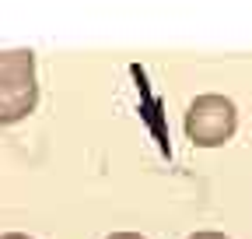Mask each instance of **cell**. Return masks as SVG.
<instances>
[{
    "mask_svg": "<svg viewBox=\"0 0 252 239\" xmlns=\"http://www.w3.org/2000/svg\"><path fill=\"white\" fill-rule=\"evenodd\" d=\"M105 239H147V236H140V232H109Z\"/></svg>",
    "mask_w": 252,
    "mask_h": 239,
    "instance_id": "4",
    "label": "cell"
},
{
    "mask_svg": "<svg viewBox=\"0 0 252 239\" xmlns=\"http://www.w3.org/2000/svg\"><path fill=\"white\" fill-rule=\"evenodd\" d=\"M186 239H231V236H224V232H214V229H200V232L186 236Z\"/></svg>",
    "mask_w": 252,
    "mask_h": 239,
    "instance_id": "3",
    "label": "cell"
},
{
    "mask_svg": "<svg viewBox=\"0 0 252 239\" xmlns=\"http://www.w3.org/2000/svg\"><path fill=\"white\" fill-rule=\"evenodd\" d=\"M39 106V71L32 49H0V127L28 120Z\"/></svg>",
    "mask_w": 252,
    "mask_h": 239,
    "instance_id": "1",
    "label": "cell"
},
{
    "mask_svg": "<svg viewBox=\"0 0 252 239\" xmlns=\"http://www.w3.org/2000/svg\"><path fill=\"white\" fill-rule=\"evenodd\" d=\"M0 239H32V236H25V232H4Z\"/></svg>",
    "mask_w": 252,
    "mask_h": 239,
    "instance_id": "5",
    "label": "cell"
},
{
    "mask_svg": "<svg viewBox=\"0 0 252 239\" xmlns=\"http://www.w3.org/2000/svg\"><path fill=\"white\" fill-rule=\"evenodd\" d=\"M186 137L196 148H224L238 130V106L228 95L203 92L186 109Z\"/></svg>",
    "mask_w": 252,
    "mask_h": 239,
    "instance_id": "2",
    "label": "cell"
}]
</instances>
